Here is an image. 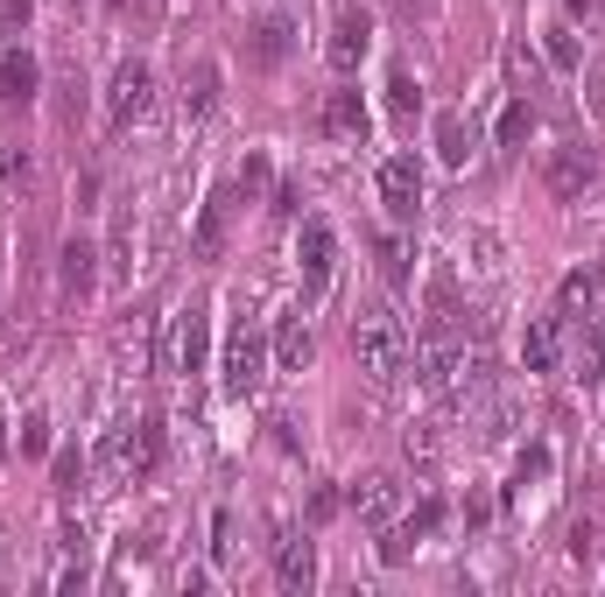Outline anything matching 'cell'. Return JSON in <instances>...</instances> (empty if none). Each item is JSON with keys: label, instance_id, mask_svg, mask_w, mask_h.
<instances>
[{"label": "cell", "instance_id": "cell-39", "mask_svg": "<svg viewBox=\"0 0 605 597\" xmlns=\"http://www.w3.org/2000/svg\"><path fill=\"white\" fill-rule=\"evenodd\" d=\"M394 8H402V14H429V0H394Z\"/></svg>", "mask_w": 605, "mask_h": 597}, {"label": "cell", "instance_id": "cell-36", "mask_svg": "<svg viewBox=\"0 0 605 597\" xmlns=\"http://www.w3.org/2000/svg\"><path fill=\"white\" fill-rule=\"evenodd\" d=\"M275 211H282V218H296V211H302V190L282 183V190H275Z\"/></svg>", "mask_w": 605, "mask_h": 597}, {"label": "cell", "instance_id": "cell-40", "mask_svg": "<svg viewBox=\"0 0 605 597\" xmlns=\"http://www.w3.org/2000/svg\"><path fill=\"white\" fill-rule=\"evenodd\" d=\"M0 457H8V422H0Z\"/></svg>", "mask_w": 605, "mask_h": 597}, {"label": "cell", "instance_id": "cell-3", "mask_svg": "<svg viewBox=\"0 0 605 597\" xmlns=\"http://www.w3.org/2000/svg\"><path fill=\"white\" fill-rule=\"evenodd\" d=\"M99 465L120 471V478H148L162 465V422H127V429H113L106 450H99Z\"/></svg>", "mask_w": 605, "mask_h": 597}, {"label": "cell", "instance_id": "cell-17", "mask_svg": "<svg viewBox=\"0 0 605 597\" xmlns=\"http://www.w3.org/2000/svg\"><path fill=\"white\" fill-rule=\"evenodd\" d=\"M289 50H296V29L282 22V14H268V22H261V29H247V64L275 71V64H282V56H289Z\"/></svg>", "mask_w": 605, "mask_h": 597}, {"label": "cell", "instance_id": "cell-1", "mask_svg": "<svg viewBox=\"0 0 605 597\" xmlns=\"http://www.w3.org/2000/svg\"><path fill=\"white\" fill-rule=\"evenodd\" d=\"M352 359H359V373L367 380H402V365H408V331H402V317L388 310V302H359L352 310Z\"/></svg>", "mask_w": 605, "mask_h": 597}, {"label": "cell", "instance_id": "cell-30", "mask_svg": "<svg viewBox=\"0 0 605 597\" xmlns=\"http://www.w3.org/2000/svg\"><path fill=\"white\" fill-rule=\"evenodd\" d=\"M14 183H29V162L14 156V148H0V198H8Z\"/></svg>", "mask_w": 605, "mask_h": 597}, {"label": "cell", "instance_id": "cell-25", "mask_svg": "<svg viewBox=\"0 0 605 597\" xmlns=\"http://www.w3.org/2000/svg\"><path fill=\"white\" fill-rule=\"evenodd\" d=\"M528 134H535V106H528V99H514V106L500 113V148H521Z\"/></svg>", "mask_w": 605, "mask_h": 597}, {"label": "cell", "instance_id": "cell-8", "mask_svg": "<svg viewBox=\"0 0 605 597\" xmlns=\"http://www.w3.org/2000/svg\"><path fill=\"white\" fill-rule=\"evenodd\" d=\"M437 527H444V499H423V507H415L402 527H388V534H381V563H408V555L423 548Z\"/></svg>", "mask_w": 605, "mask_h": 597}, {"label": "cell", "instance_id": "cell-15", "mask_svg": "<svg viewBox=\"0 0 605 597\" xmlns=\"http://www.w3.org/2000/svg\"><path fill=\"white\" fill-rule=\"evenodd\" d=\"M556 359H563V310L535 317L528 338H521V365H528V373H556Z\"/></svg>", "mask_w": 605, "mask_h": 597}, {"label": "cell", "instance_id": "cell-19", "mask_svg": "<svg viewBox=\"0 0 605 597\" xmlns=\"http://www.w3.org/2000/svg\"><path fill=\"white\" fill-rule=\"evenodd\" d=\"M310 352H317L310 323H302V317H282V323H275V365H282V373H302V365H310Z\"/></svg>", "mask_w": 605, "mask_h": 597}, {"label": "cell", "instance_id": "cell-29", "mask_svg": "<svg viewBox=\"0 0 605 597\" xmlns=\"http://www.w3.org/2000/svg\"><path fill=\"white\" fill-rule=\"evenodd\" d=\"M50 450V415H29L22 422V457H43Z\"/></svg>", "mask_w": 605, "mask_h": 597}, {"label": "cell", "instance_id": "cell-38", "mask_svg": "<svg viewBox=\"0 0 605 597\" xmlns=\"http://www.w3.org/2000/svg\"><path fill=\"white\" fill-rule=\"evenodd\" d=\"M571 14H605V0H563Z\"/></svg>", "mask_w": 605, "mask_h": 597}, {"label": "cell", "instance_id": "cell-14", "mask_svg": "<svg viewBox=\"0 0 605 597\" xmlns=\"http://www.w3.org/2000/svg\"><path fill=\"white\" fill-rule=\"evenodd\" d=\"M35 85H43V71H35L29 50H8L0 56V113H22L35 99Z\"/></svg>", "mask_w": 605, "mask_h": 597}, {"label": "cell", "instance_id": "cell-31", "mask_svg": "<svg viewBox=\"0 0 605 597\" xmlns=\"http://www.w3.org/2000/svg\"><path fill=\"white\" fill-rule=\"evenodd\" d=\"M240 198H254V190H268V162H261V156H247V169H240Z\"/></svg>", "mask_w": 605, "mask_h": 597}, {"label": "cell", "instance_id": "cell-11", "mask_svg": "<svg viewBox=\"0 0 605 597\" xmlns=\"http://www.w3.org/2000/svg\"><path fill=\"white\" fill-rule=\"evenodd\" d=\"M346 507H352L359 520H367V527H388V520H394V507H402V486H394L388 471H367V478H359V486L346 492Z\"/></svg>", "mask_w": 605, "mask_h": 597}, {"label": "cell", "instance_id": "cell-28", "mask_svg": "<svg viewBox=\"0 0 605 597\" xmlns=\"http://www.w3.org/2000/svg\"><path fill=\"white\" fill-rule=\"evenodd\" d=\"M550 64H556V71H577V64H584V56H577V35H571V29H550Z\"/></svg>", "mask_w": 605, "mask_h": 597}, {"label": "cell", "instance_id": "cell-2", "mask_svg": "<svg viewBox=\"0 0 605 597\" xmlns=\"http://www.w3.org/2000/svg\"><path fill=\"white\" fill-rule=\"evenodd\" d=\"M148 106H156V71H148L141 56H127V64L113 71V85H106V127L127 134L135 120H148Z\"/></svg>", "mask_w": 605, "mask_h": 597}, {"label": "cell", "instance_id": "cell-32", "mask_svg": "<svg viewBox=\"0 0 605 597\" xmlns=\"http://www.w3.org/2000/svg\"><path fill=\"white\" fill-rule=\"evenodd\" d=\"M78 478H85L78 450H64V457H56V492H78Z\"/></svg>", "mask_w": 605, "mask_h": 597}, {"label": "cell", "instance_id": "cell-24", "mask_svg": "<svg viewBox=\"0 0 605 597\" xmlns=\"http://www.w3.org/2000/svg\"><path fill=\"white\" fill-rule=\"evenodd\" d=\"M388 106H394V113H415V106H423V85H415V71H408V64H394V71H388Z\"/></svg>", "mask_w": 605, "mask_h": 597}, {"label": "cell", "instance_id": "cell-27", "mask_svg": "<svg viewBox=\"0 0 605 597\" xmlns=\"http://www.w3.org/2000/svg\"><path fill=\"white\" fill-rule=\"evenodd\" d=\"M120 352H135V365L148 359V317H141V310H127V323H120Z\"/></svg>", "mask_w": 605, "mask_h": 597}, {"label": "cell", "instance_id": "cell-34", "mask_svg": "<svg viewBox=\"0 0 605 597\" xmlns=\"http://www.w3.org/2000/svg\"><path fill=\"white\" fill-rule=\"evenodd\" d=\"M338 507H346V492H331V486H317V492H310V520H331Z\"/></svg>", "mask_w": 605, "mask_h": 597}, {"label": "cell", "instance_id": "cell-23", "mask_svg": "<svg viewBox=\"0 0 605 597\" xmlns=\"http://www.w3.org/2000/svg\"><path fill=\"white\" fill-rule=\"evenodd\" d=\"M373 254H381V275H388V288H408V239L381 233V239H373Z\"/></svg>", "mask_w": 605, "mask_h": 597}, {"label": "cell", "instance_id": "cell-21", "mask_svg": "<svg viewBox=\"0 0 605 597\" xmlns=\"http://www.w3.org/2000/svg\"><path fill=\"white\" fill-rule=\"evenodd\" d=\"M598 288H605V275H598V267H571V275L556 281V310H563V317L592 310V302H598Z\"/></svg>", "mask_w": 605, "mask_h": 597}, {"label": "cell", "instance_id": "cell-18", "mask_svg": "<svg viewBox=\"0 0 605 597\" xmlns=\"http://www.w3.org/2000/svg\"><path fill=\"white\" fill-rule=\"evenodd\" d=\"M212 106H219V64L212 56H191V64H183V113L204 120Z\"/></svg>", "mask_w": 605, "mask_h": 597}, {"label": "cell", "instance_id": "cell-12", "mask_svg": "<svg viewBox=\"0 0 605 597\" xmlns=\"http://www.w3.org/2000/svg\"><path fill=\"white\" fill-rule=\"evenodd\" d=\"M92 281H99V254L71 233L64 239V254H56V288H64V302H85L92 296Z\"/></svg>", "mask_w": 605, "mask_h": 597}, {"label": "cell", "instance_id": "cell-10", "mask_svg": "<svg viewBox=\"0 0 605 597\" xmlns=\"http://www.w3.org/2000/svg\"><path fill=\"white\" fill-rule=\"evenodd\" d=\"M296 260H302V288H325L331 281V260H338V233L325 218H302V239H296Z\"/></svg>", "mask_w": 605, "mask_h": 597}, {"label": "cell", "instance_id": "cell-7", "mask_svg": "<svg viewBox=\"0 0 605 597\" xmlns=\"http://www.w3.org/2000/svg\"><path fill=\"white\" fill-rule=\"evenodd\" d=\"M204 359H212V310H183L177 331H169V365L177 373H204Z\"/></svg>", "mask_w": 605, "mask_h": 597}, {"label": "cell", "instance_id": "cell-4", "mask_svg": "<svg viewBox=\"0 0 605 597\" xmlns=\"http://www.w3.org/2000/svg\"><path fill=\"white\" fill-rule=\"evenodd\" d=\"M233 211H240V183H219L212 198H204V211H198V233H191L198 260H219V254H225V233H233Z\"/></svg>", "mask_w": 605, "mask_h": 597}, {"label": "cell", "instance_id": "cell-35", "mask_svg": "<svg viewBox=\"0 0 605 597\" xmlns=\"http://www.w3.org/2000/svg\"><path fill=\"white\" fill-rule=\"evenodd\" d=\"M29 14H35V0H0V22L8 29H29Z\"/></svg>", "mask_w": 605, "mask_h": 597}, {"label": "cell", "instance_id": "cell-5", "mask_svg": "<svg viewBox=\"0 0 605 597\" xmlns=\"http://www.w3.org/2000/svg\"><path fill=\"white\" fill-rule=\"evenodd\" d=\"M381 204L394 225L415 218V204H423V169H415V156H388L381 162Z\"/></svg>", "mask_w": 605, "mask_h": 597}, {"label": "cell", "instance_id": "cell-22", "mask_svg": "<svg viewBox=\"0 0 605 597\" xmlns=\"http://www.w3.org/2000/svg\"><path fill=\"white\" fill-rule=\"evenodd\" d=\"M437 156H444L450 169H465V156H471V134H465L458 113H444V120H437Z\"/></svg>", "mask_w": 605, "mask_h": 597}, {"label": "cell", "instance_id": "cell-20", "mask_svg": "<svg viewBox=\"0 0 605 597\" xmlns=\"http://www.w3.org/2000/svg\"><path fill=\"white\" fill-rule=\"evenodd\" d=\"M325 134H338V141H352V134H367V99H359L352 85H338L325 99Z\"/></svg>", "mask_w": 605, "mask_h": 597}, {"label": "cell", "instance_id": "cell-26", "mask_svg": "<svg viewBox=\"0 0 605 597\" xmlns=\"http://www.w3.org/2000/svg\"><path fill=\"white\" fill-rule=\"evenodd\" d=\"M402 457H408V465H437V457H444V443L429 436V429H408V436H402Z\"/></svg>", "mask_w": 605, "mask_h": 597}, {"label": "cell", "instance_id": "cell-33", "mask_svg": "<svg viewBox=\"0 0 605 597\" xmlns=\"http://www.w3.org/2000/svg\"><path fill=\"white\" fill-rule=\"evenodd\" d=\"M542 471H550V450L535 443V450H521V471H514V486H528V478H542Z\"/></svg>", "mask_w": 605, "mask_h": 597}, {"label": "cell", "instance_id": "cell-37", "mask_svg": "<svg viewBox=\"0 0 605 597\" xmlns=\"http://www.w3.org/2000/svg\"><path fill=\"white\" fill-rule=\"evenodd\" d=\"M212 534H219V542H212V555L225 563V555H233V513H219V527H212Z\"/></svg>", "mask_w": 605, "mask_h": 597}, {"label": "cell", "instance_id": "cell-9", "mask_svg": "<svg viewBox=\"0 0 605 597\" xmlns=\"http://www.w3.org/2000/svg\"><path fill=\"white\" fill-rule=\"evenodd\" d=\"M592 183H598V156H592V148H556V156H550V198L556 204H577Z\"/></svg>", "mask_w": 605, "mask_h": 597}, {"label": "cell", "instance_id": "cell-13", "mask_svg": "<svg viewBox=\"0 0 605 597\" xmlns=\"http://www.w3.org/2000/svg\"><path fill=\"white\" fill-rule=\"evenodd\" d=\"M254 387H261V338L240 323L225 338V394H254Z\"/></svg>", "mask_w": 605, "mask_h": 597}, {"label": "cell", "instance_id": "cell-16", "mask_svg": "<svg viewBox=\"0 0 605 597\" xmlns=\"http://www.w3.org/2000/svg\"><path fill=\"white\" fill-rule=\"evenodd\" d=\"M275 584L282 590H310L317 584V548L302 542V534H282L275 542Z\"/></svg>", "mask_w": 605, "mask_h": 597}, {"label": "cell", "instance_id": "cell-6", "mask_svg": "<svg viewBox=\"0 0 605 597\" xmlns=\"http://www.w3.org/2000/svg\"><path fill=\"white\" fill-rule=\"evenodd\" d=\"M367 43H373V14H367V8H338V22H331V50H325L338 78H352V71H359Z\"/></svg>", "mask_w": 605, "mask_h": 597}]
</instances>
